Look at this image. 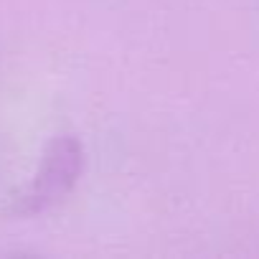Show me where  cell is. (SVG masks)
I'll return each instance as SVG.
<instances>
[{
	"label": "cell",
	"instance_id": "6da1fadb",
	"mask_svg": "<svg viewBox=\"0 0 259 259\" xmlns=\"http://www.w3.org/2000/svg\"><path fill=\"white\" fill-rule=\"evenodd\" d=\"M81 168H84L81 143L74 135H56L46 145L31 183L11 198L6 213L13 219H28L44 213L46 208L56 206L59 201H64V196L71 193V188L81 176Z\"/></svg>",
	"mask_w": 259,
	"mask_h": 259
}]
</instances>
